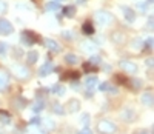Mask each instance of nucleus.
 Instances as JSON below:
<instances>
[{
  "label": "nucleus",
  "mask_w": 154,
  "mask_h": 134,
  "mask_svg": "<svg viewBox=\"0 0 154 134\" xmlns=\"http://www.w3.org/2000/svg\"><path fill=\"white\" fill-rule=\"evenodd\" d=\"M11 72L14 74L19 80H28L31 77V71L28 66H25L22 63H16L11 66Z\"/></svg>",
  "instance_id": "f257e3e1"
},
{
  "label": "nucleus",
  "mask_w": 154,
  "mask_h": 134,
  "mask_svg": "<svg viewBox=\"0 0 154 134\" xmlns=\"http://www.w3.org/2000/svg\"><path fill=\"white\" fill-rule=\"evenodd\" d=\"M97 131L100 134H114L117 131V126L114 122H111V120H100V122L97 123Z\"/></svg>",
  "instance_id": "f03ea898"
},
{
  "label": "nucleus",
  "mask_w": 154,
  "mask_h": 134,
  "mask_svg": "<svg viewBox=\"0 0 154 134\" xmlns=\"http://www.w3.org/2000/svg\"><path fill=\"white\" fill-rule=\"evenodd\" d=\"M20 40H22V43L23 45H26V46H31V45H34V43H37L39 42V36L36 34L34 31H23L22 34H20Z\"/></svg>",
  "instance_id": "7ed1b4c3"
},
{
  "label": "nucleus",
  "mask_w": 154,
  "mask_h": 134,
  "mask_svg": "<svg viewBox=\"0 0 154 134\" xmlns=\"http://www.w3.org/2000/svg\"><path fill=\"white\" fill-rule=\"evenodd\" d=\"M94 19H96V22L99 25H102V26L110 25V23H112V20H114L112 14H111V12H108V11H97L94 14Z\"/></svg>",
  "instance_id": "20e7f679"
},
{
  "label": "nucleus",
  "mask_w": 154,
  "mask_h": 134,
  "mask_svg": "<svg viewBox=\"0 0 154 134\" xmlns=\"http://www.w3.org/2000/svg\"><path fill=\"white\" fill-rule=\"evenodd\" d=\"M119 66L123 72H128V74H136L137 72V65L134 62H131V60H120Z\"/></svg>",
  "instance_id": "39448f33"
},
{
  "label": "nucleus",
  "mask_w": 154,
  "mask_h": 134,
  "mask_svg": "<svg viewBox=\"0 0 154 134\" xmlns=\"http://www.w3.org/2000/svg\"><path fill=\"white\" fill-rule=\"evenodd\" d=\"M12 31H14V26H12L8 20L0 19V34L9 36V34H12Z\"/></svg>",
  "instance_id": "423d86ee"
},
{
  "label": "nucleus",
  "mask_w": 154,
  "mask_h": 134,
  "mask_svg": "<svg viewBox=\"0 0 154 134\" xmlns=\"http://www.w3.org/2000/svg\"><path fill=\"white\" fill-rule=\"evenodd\" d=\"M9 86V74L0 68V91H5Z\"/></svg>",
  "instance_id": "0eeeda50"
},
{
  "label": "nucleus",
  "mask_w": 154,
  "mask_h": 134,
  "mask_svg": "<svg viewBox=\"0 0 154 134\" xmlns=\"http://www.w3.org/2000/svg\"><path fill=\"white\" fill-rule=\"evenodd\" d=\"M52 71H54V65H52L51 62H46V63H43L42 66H40V70H39V76H40V77L49 76Z\"/></svg>",
  "instance_id": "6e6552de"
},
{
  "label": "nucleus",
  "mask_w": 154,
  "mask_h": 134,
  "mask_svg": "<svg viewBox=\"0 0 154 134\" xmlns=\"http://www.w3.org/2000/svg\"><path fill=\"white\" fill-rule=\"evenodd\" d=\"M43 43H45L46 48H48V51H51V52H60V49H62V48H60V45L56 42V40H52V39H46Z\"/></svg>",
  "instance_id": "1a4fd4ad"
},
{
  "label": "nucleus",
  "mask_w": 154,
  "mask_h": 134,
  "mask_svg": "<svg viewBox=\"0 0 154 134\" xmlns=\"http://www.w3.org/2000/svg\"><path fill=\"white\" fill-rule=\"evenodd\" d=\"M122 12H123V16L126 19V22L128 23H133L136 20V12L133 11L131 8H128V6H122Z\"/></svg>",
  "instance_id": "9d476101"
},
{
  "label": "nucleus",
  "mask_w": 154,
  "mask_h": 134,
  "mask_svg": "<svg viewBox=\"0 0 154 134\" xmlns=\"http://www.w3.org/2000/svg\"><path fill=\"white\" fill-rule=\"evenodd\" d=\"M120 116H122V119L125 120V122H133V120L136 119V113L133 111L131 108H125Z\"/></svg>",
  "instance_id": "9b49d317"
},
{
  "label": "nucleus",
  "mask_w": 154,
  "mask_h": 134,
  "mask_svg": "<svg viewBox=\"0 0 154 134\" xmlns=\"http://www.w3.org/2000/svg\"><path fill=\"white\" fill-rule=\"evenodd\" d=\"M99 83V79L96 77V76H91V77H86V80H85V88L88 90V91H92L96 88V85Z\"/></svg>",
  "instance_id": "f8f14e48"
},
{
  "label": "nucleus",
  "mask_w": 154,
  "mask_h": 134,
  "mask_svg": "<svg viewBox=\"0 0 154 134\" xmlns=\"http://www.w3.org/2000/svg\"><path fill=\"white\" fill-rule=\"evenodd\" d=\"M82 49L85 51V52H91V54H92V52H97V45L94 43V42H90V40H86V42H83L82 43Z\"/></svg>",
  "instance_id": "ddd939ff"
},
{
  "label": "nucleus",
  "mask_w": 154,
  "mask_h": 134,
  "mask_svg": "<svg viewBox=\"0 0 154 134\" xmlns=\"http://www.w3.org/2000/svg\"><path fill=\"white\" fill-rule=\"evenodd\" d=\"M66 110H68L69 113H77L80 110V102L77 99H71L68 102V105H66Z\"/></svg>",
  "instance_id": "4468645a"
},
{
  "label": "nucleus",
  "mask_w": 154,
  "mask_h": 134,
  "mask_svg": "<svg viewBox=\"0 0 154 134\" xmlns=\"http://www.w3.org/2000/svg\"><path fill=\"white\" fill-rule=\"evenodd\" d=\"M140 100H142V103H143L145 106H150V108H151V106H153V100H154V99H153V92H151V91H146Z\"/></svg>",
  "instance_id": "2eb2a0df"
},
{
  "label": "nucleus",
  "mask_w": 154,
  "mask_h": 134,
  "mask_svg": "<svg viewBox=\"0 0 154 134\" xmlns=\"http://www.w3.org/2000/svg\"><path fill=\"white\" fill-rule=\"evenodd\" d=\"M111 37H112V40H114L116 43H125V40H126L123 32H112Z\"/></svg>",
  "instance_id": "dca6fc26"
},
{
  "label": "nucleus",
  "mask_w": 154,
  "mask_h": 134,
  "mask_svg": "<svg viewBox=\"0 0 154 134\" xmlns=\"http://www.w3.org/2000/svg\"><path fill=\"white\" fill-rule=\"evenodd\" d=\"M65 62L68 65H77L79 63V57L76 54H66L65 56Z\"/></svg>",
  "instance_id": "f3484780"
},
{
  "label": "nucleus",
  "mask_w": 154,
  "mask_h": 134,
  "mask_svg": "<svg viewBox=\"0 0 154 134\" xmlns=\"http://www.w3.org/2000/svg\"><path fill=\"white\" fill-rule=\"evenodd\" d=\"M63 16L65 17H74L76 16V8H74V6H65V8H63Z\"/></svg>",
  "instance_id": "a211bd4d"
},
{
  "label": "nucleus",
  "mask_w": 154,
  "mask_h": 134,
  "mask_svg": "<svg viewBox=\"0 0 154 134\" xmlns=\"http://www.w3.org/2000/svg\"><path fill=\"white\" fill-rule=\"evenodd\" d=\"M128 83H130V88L134 90V91H137V90L142 88V80H139V79H133V80H130Z\"/></svg>",
  "instance_id": "6ab92c4d"
},
{
  "label": "nucleus",
  "mask_w": 154,
  "mask_h": 134,
  "mask_svg": "<svg viewBox=\"0 0 154 134\" xmlns=\"http://www.w3.org/2000/svg\"><path fill=\"white\" fill-rule=\"evenodd\" d=\"M43 108H45V102H43V100H36V103L32 105V113H36V114H37V113H40Z\"/></svg>",
  "instance_id": "aec40b11"
},
{
  "label": "nucleus",
  "mask_w": 154,
  "mask_h": 134,
  "mask_svg": "<svg viewBox=\"0 0 154 134\" xmlns=\"http://www.w3.org/2000/svg\"><path fill=\"white\" fill-rule=\"evenodd\" d=\"M0 122L5 123V125L11 123V116H9V113H6V111H0Z\"/></svg>",
  "instance_id": "412c9836"
},
{
  "label": "nucleus",
  "mask_w": 154,
  "mask_h": 134,
  "mask_svg": "<svg viewBox=\"0 0 154 134\" xmlns=\"http://www.w3.org/2000/svg\"><path fill=\"white\" fill-rule=\"evenodd\" d=\"M62 9V6H60L59 2H49L46 3V11H60Z\"/></svg>",
  "instance_id": "4be33fe9"
},
{
  "label": "nucleus",
  "mask_w": 154,
  "mask_h": 134,
  "mask_svg": "<svg viewBox=\"0 0 154 134\" xmlns=\"http://www.w3.org/2000/svg\"><path fill=\"white\" fill-rule=\"evenodd\" d=\"M26 59H28V63H36L37 62V59H39V52L37 51H29L28 52V56H26Z\"/></svg>",
  "instance_id": "5701e85b"
},
{
  "label": "nucleus",
  "mask_w": 154,
  "mask_h": 134,
  "mask_svg": "<svg viewBox=\"0 0 154 134\" xmlns=\"http://www.w3.org/2000/svg\"><path fill=\"white\" fill-rule=\"evenodd\" d=\"M52 111H54L56 114H59V116L65 114V110H63V106L60 105L59 102H54V103H52Z\"/></svg>",
  "instance_id": "b1692460"
},
{
  "label": "nucleus",
  "mask_w": 154,
  "mask_h": 134,
  "mask_svg": "<svg viewBox=\"0 0 154 134\" xmlns=\"http://www.w3.org/2000/svg\"><path fill=\"white\" fill-rule=\"evenodd\" d=\"M82 29H83L85 34H92V32H94V26H92V23H91V22H85Z\"/></svg>",
  "instance_id": "393cba45"
},
{
  "label": "nucleus",
  "mask_w": 154,
  "mask_h": 134,
  "mask_svg": "<svg viewBox=\"0 0 154 134\" xmlns=\"http://www.w3.org/2000/svg\"><path fill=\"white\" fill-rule=\"evenodd\" d=\"M88 63H90L91 66H94V68H97V66L102 63V59H100L99 56H92V57L88 60Z\"/></svg>",
  "instance_id": "a878e982"
},
{
  "label": "nucleus",
  "mask_w": 154,
  "mask_h": 134,
  "mask_svg": "<svg viewBox=\"0 0 154 134\" xmlns=\"http://www.w3.org/2000/svg\"><path fill=\"white\" fill-rule=\"evenodd\" d=\"M43 126H45L46 131H49V130H54L56 128V123H54V120L46 119V120H43Z\"/></svg>",
  "instance_id": "bb28decb"
},
{
  "label": "nucleus",
  "mask_w": 154,
  "mask_h": 134,
  "mask_svg": "<svg viewBox=\"0 0 154 134\" xmlns=\"http://www.w3.org/2000/svg\"><path fill=\"white\" fill-rule=\"evenodd\" d=\"M26 99H23V97H17V100H16V108L17 110H23L25 106H26Z\"/></svg>",
  "instance_id": "cd10ccee"
},
{
  "label": "nucleus",
  "mask_w": 154,
  "mask_h": 134,
  "mask_svg": "<svg viewBox=\"0 0 154 134\" xmlns=\"http://www.w3.org/2000/svg\"><path fill=\"white\" fill-rule=\"evenodd\" d=\"M52 92H54V94H59V96H63L65 94V88H63V86L62 85H54V86H52Z\"/></svg>",
  "instance_id": "c85d7f7f"
},
{
  "label": "nucleus",
  "mask_w": 154,
  "mask_h": 134,
  "mask_svg": "<svg viewBox=\"0 0 154 134\" xmlns=\"http://www.w3.org/2000/svg\"><path fill=\"white\" fill-rule=\"evenodd\" d=\"M133 48H134V49H140V48H143V40H140V39H134V40H133Z\"/></svg>",
  "instance_id": "c756f323"
},
{
  "label": "nucleus",
  "mask_w": 154,
  "mask_h": 134,
  "mask_svg": "<svg viewBox=\"0 0 154 134\" xmlns=\"http://www.w3.org/2000/svg\"><path fill=\"white\" fill-rule=\"evenodd\" d=\"M80 122H82V125L85 126V128H88V123H90V114L88 113H85V114L80 117Z\"/></svg>",
  "instance_id": "7c9ffc66"
},
{
  "label": "nucleus",
  "mask_w": 154,
  "mask_h": 134,
  "mask_svg": "<svg viewBox=\"0 0 154 134\" xmlns=\"http://www.w3.org/2000/svg\"><path fill=\"white\" fill-rule=\"evenodd\" d=\"M8 48H9V46L6 45L5 42H0V56H5L6 52H8Z\"/></svg>",
  "instance_id": "2f4dec72"
},
{
  "label": "nucleus",
  "mask_w": 154,
  "mask_h": 134,
  "mask_svg": "<svg viewBox=\"0 0 154 134\" xmlns=\"http://www.w3.org/2000/svg\"><path fill=\"white\" fill-rule=\"evenodd\" d=\"M62 34H63V37H65L66 40H69V39H74V32H72V31H63Z\"/></svg>",
  "instance_id": "473e14b6"
},
{
  "label": "nucleus",
  "mask_w": 154,
  "mask_h": 134,
  "mask_svg": "<svg viewBox=\"0 0 154 134\" xmlns=\"http://www.w3.org/2000/svg\"><path fill=\"white\" fill-rule=\"evenodd\" d=\"M146 46V49H153V39H146V42H143V48Z\"/></svg>",
  "instance_id": "72a5a7b5"
},
{
  "label": "nucleus",
  "mask_w": 154,
  "mask_h": 134,
  "mask_svg": "<svg viewBox=\"0 0 154 134\" xmlns=\"http://www.w3.org/2000/svg\"><path fill=\"white\" fill-rule=\"evenodd\" d=\"M6 9H8V5L0 0V14H2V12H6Z\"/></svg>",
  "instance_id": "f704fd0d"
},
{
  "label": "nucleus",
  "mask_w": 154,
  "mask_h": 134,
  "mask_svg": "<svg viewBox=\"0 0 154 134\" xmlns=\"http://www.w3.org/2000/svg\"><path fill=\"white\" fill-rule=\"evenodd\" d=\"M29 125H36V126L40 125V119H39V117H32V119L29 120Z\"/></svg>",
  "instance_id": "c9c22d12"
},
{
  "label": "nucleus",
  "mask_w": 154,
  "mask_h": 134,
  "mask_svg": "<svg viewBox=\"0 0 154 134\" xmlns=\"http://www.w3.org/2000/svg\"><path fill=\"white\" fill-rule=\"evenodd\" d=\"M108 82H105V83H100V86H99V90L100 91H106V90H108Z\"/></svg>",
  "instance_id": "e433bc0d"
},
{
  "label": "nucleus",
  "mask_w": 154,
  "mask_h": 134,
  "mask_svg": "<svg viewBox=\"0 0 154 134\" xmlns=\"http://www.w3.org/2000/svg\"><path fill=\"white\" fill-rule=\"evenodd\" d=\"M79 134H92V133H91V130H90V128H83V130L80 131Z\"/></svg>",
  "instance_id": "4c0bfd02"
},
{
  "label": "nucleus",
  "mask_w": 154,
  "mask_h": 134,
  "mask_svg": "<svg viewBox=\"0 0 154 134\" xmlns=\"http://www.w3.org/2000/svg\"><path fill=\"white\" fill-rule=\"evenodd\" d=\"M139 8L142 9V12H145L146 11V3H139Z\"/></svg>",
  "instance_id": "58836bf2"
},
{
  "label": "nucleus",
  "mask_w": 154,
  "mask_h": 134,
  "mask_svg": "<svg viewBox=\"0 0 154 134\" xmlns=\"http://www.w3.org/2000/svg\"><path fill=\"white\" fill-rule=\"evenodd\" d=\"M148 28H153V17L148 19Z\"/></svg>",
  "instance_id": "ea45409f"
},
{
  "label": "nucleus",
  "mask_w": 154,
  "mask_h": 134,
  "mask_svg": "<svg viewBox=\"0 0 154 134\" xmlns=\"http://www.w3.org/2000/svg\"><path fill=\"white\" fill-rule=\"evenodd\" d=\"M146 63H148V66L151 68V66H153V59H148V60H146Z\"/></svg>",
  "instance_id": "a19ab883"
},
{
  "label": "nucleus",
  "mask_w": 154,
  "mask_h": 134,
  "mask_svg": "<svg viewBox=\"0 0 154 134\" xmlns=\"http://www.w3.org/2000/svg\"><path fill=\"white\" fill-rule=\"evenodd\" d=\"M103 70H105V71H110L111 66H110V65H103Z\"/></svg>",
  "instance_id": "79ce46f5"
},
{
  "label": "nucleus",
  "mask_w": 154,
  "mask_h": 134,
  "mask_svg": "<svg viewBox=\"0 0 154 134\" xmlns=\"http://www.w3.org/2000/svg\"><path fill=\"white\" fill-rule=\"evenodd\" d=\"M77 2H79V3H85V0H77Z\"/></svg>",
  "instance_id": "37998d69"
},
{
  "label": "nucleus",
  "mask_w": 154,
  "mask_h": 134,
  "mask_svg": "<svg viewBox=\"0 0 154 134\" xmlns=\"http://www.w3.org/2000/svg\"><path fill=\"white\" fill-rule=\"evenodd\" d=\"M57 2H62V0H57Z\"/></svg>",
  "instance_id": "c03bdc74"
},
{
  "label": "nucleus",
  "mask_w": 154,
  "mask_h": 134,
  "mask_svg": "<svg viewBox=\"0 0 154 134\" xmlns=\"http://www.w3.org/2000/svg\"><path fill=\"white\" fill-rule=\"evenodd\" d=\"M0 134H2V131H0Z\"/></svg>",
  "instance_id": "a18cd8bd"
}]
</instances>
